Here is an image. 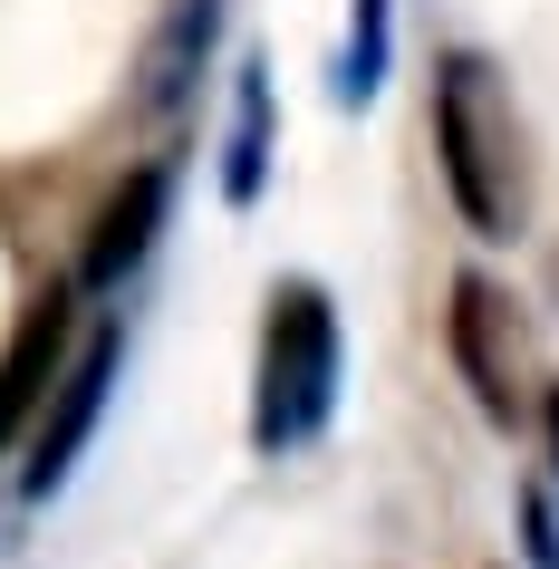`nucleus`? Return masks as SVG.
Instances as JSON below:
<instances>
[{
    "instance_id": "1",
    "label": "nucleus",
    "mask_w": 559,
    "mask_h": 569,
    "mask_svg": "<svg viewBox=\"0 0 559 569\" xmlns=\"http://www.w3.org/2000/svg\"><path fill=\"white\" fill-rule=\"evenodd\" d=\"M435 154H443V193L482 241H521L530 222V136L482 49H443L435 59Z\"/></svg>"
},
{
    "instance_id": "2",
    "label": "nucleus",
    "mask_w": 559,
    "mask_h": 569,
    "mask_svg": "<svg viewBox=\"0 0 559 569\" xmlns=\"http://www.w3.org/2000/svg\"><path fill=\"white\" fill-rule=\"evenodd\" d=\"M338 367H348V338H338V300L319 280H270L261 300V367H251V453H299L319 445L328 416H338Z\"/></svg>"
},
{
    "instance_id": "3",
    "label": "nucleus",
    "mask_w": 559,
    "mask_h": 569,
    "mask_svg": "<svg viewBox=\"0 0 559 569\" xmlns=\"http://www.w3.org/2000/svg\"><path fill=\"white\" fill-rule=\"evenodd\" d=\"M443 348H453V377L472 387V406H482V425H501V435H521L530 416H540V338H530V309L521 290H501L492 270H463L453 280V309H443Z\"/></svg>"
},
{
    "instance_id": "4",
    "label": "nucleus",
    "mask_w": 559,
    "mask_h": 569,
    "mask_svg": "<svg viewBox=\"0 0 559 569\" xmlns=\"http://www.w3.org/2000/svg\"><path fill=\"white\" fill-rule=\"evenodd\" d=\"M117 367H126V329L107 319V329H88L78 338V358L59 367V387H49V406L30 416V463H20V492L30 502H49L68 473H78V453H88V435H97V416H107V396H117Z\"/></svg>"
},
{
    "instance_id": "5",
    "label": "nucleus",
    "mask_w": 559,
    "mask_h": 569,
    "mask_svg": "<svg viewBox=\"0 0 559 569\" xmlns=\"http://www.w3.org/2000/svg\"><path fill=\"white\" fill-rule=\"evenodd\" d=\"M164 212H174V154H146V164L88 212V241H78V270H68V280H78V290H126V280L146 270Z\"/></svg>"
},
{
    "instance_id": "6",
    "label": "nucleus",
    "mask_w": 559,
    "mask_h": 569,
    "mask_svg": "<svg viewBox=\"0 0 559 569\" xmlns=\"http://www.w3.org/2000/svg\"><path fill=\"white\" fill-rule=\"evenodd\" d=\"M78 280H49L30 309H20V329H10V348H0V445H20L30 435V416L49 406V387H59V367L78 358Z\"/></svg>"
},
{
    "instance_id": "7",
    "label": "nucleus",
    "mask_w": 559,
    "mask_h": 569,
    "mask_svg": "<svg viewBox=\"0 0 559 569\" xmlns=\"http://www.w3.org/2000/svg\"><path fill=\"white\" fill-rule=\"evenodd\" d=\"M222 49V0H164L146 30V59H136V117L174 126L193 97H203V68Z\"/></svg>"
},
{
    "instance_id": "8",
    "label": "nucleus",
    "mask_w": 559,
    "mask_h": 569,
    "mask_svg": "<svg viewBox=\"0 0 559 569\" xmlns=\"http://www.w3.org/2000/svg\"><path fill=\"white\" fill-rule=\"evenodd\" d=\"M261 183H270V68L241 59V78H232V136H222V193H232V203H261Z\"/></svg>"
},
{
    "instance_id": "9",
    "label": "nucleus",
    "mask_w": 559,
    "mask_h": 569,
    "mask_svg": "<svg viewBox=\"0 0 559 569\" xmlns=\"http://www.w3.org/2000/svg\"><path fill=\"white\" fill-rule=\"evenodd\" d=\"M377 88H386V0H357L348 59H338V107H367Z\"/></svg>"
},
{
    "instance_id": "10",
    "label": "nucleus",
    "mask_w": 559,
    "mask_h": 569,
    "mask_svg": "<svg viewBox=\"0 0 559 569\" xmlns=\"http://www.w3.org/2000/svg\"><path fill=\"white\" fill-rule=\"evenodd\" d=\"M521 531H530V569H559V521H550V502H540V492L521 502Z\"/></svg>"
},
{
    "instance_id": "11",
    "label": "nucleus",
    "mask_w": 559,
    "mask_h": 569,
    "mask_svg": "<svg viewBox=\"0 0 559 569\" xmlns=\"http://www.w3.org/2000/svg\"><path fill=\"white\" fill-rule=\"evenodd\" d=\"M540 435H550V482H559V377L540 387Z\"/></svg>"
}]
</instances>
